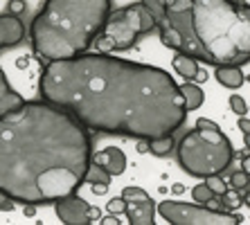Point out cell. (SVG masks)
<instances>
[{
  "mask_svg": "<svg viewBox=\"0 0 250 225\" xmlns=\"http://www.w3.org/2000/svg\"><path fill=\"white\" fill-rule=\"evenodd\" d=\"M39 93L106 135L153 140L174 135L187 120L178 83L167 70L106 52L47 61Z\"/></svg>",
  "mask_w": 250,
  "mask_h": 225,
  "instance_id": "obj_1",
  "label": "cell"
},
{
  "mask_svg": "<svg viewBox=\"0 0 250 225\" xmlns=\"http://www.w3.org/2000/svg\"><path fill=\"white\" fill-rule=\"evenodd\" d=\"M88 128L50 102L0 115V191L14 203L50 205L75 194L90 164Z\"/></svg>",
  "mask_w": 250,
  "mask_h": 225,
  "instance_id": "obj_2",
  "label": "cell"
},
{
  "mask_svg": "<svg viewBox=\"0 0 250 225\" xmlns=\"http://www.w3.org/2000/svg\"><path fill=\"white\" fill-rule=\"evenodd\" d=\"M111 9V0H47L29 27L34 52L45 61L86 52Z\"/></svg>",
  "mask_w": 250,
  "mask_h": 225,
  "instance_id": "obj_3",
  "label": "cell"
},
{
  "mask_svg": "<svg viewBox=\"0 0 250 225\" xmlns=\"http://www.w3.org/2000/svg\"><path fill=\"white\" fill-rule=\"evenodd\" d=\"M192 27L209 65H246L250 59V7L234 0H192Z\"/></svg>",
  "mask_w": 250,
  "mask_h": 225,
  "instance_id": "obj_4",
  "label": "cell"
},
{
  "mask_svg": "<svg viewBox=\"0 0 250 225\" xmlns=\"http://www.w3.org/2000/svg\"><path fill=\"white\" fill-rule=\"evenodd\" d=\"M178 153V162L189 176L205 178L212 173H223L234 158V149L212 120H196V126L185 133L174 146Z\"/></svg>",
  "mask_w": 250,
  "mask_h": 225,
  "instance_id": "obj_5",
  "label": "cell"
},
{
  "mask_svg": "<svg viewBox=\"0 0 250 225\" xmlns=\"http://www.w3.org/2000/svg\"><path fill=\"white\" fill-rule=\"evenodd\" d=\"M153 18L142 2L126 5L122 9H111L106 16V23L97 36H95V45L97 52H126L138 43L140 36L153 32Z\"/></svg>",
  "mask_w": 250,
  "mask_h": 225,
  "instance_id": "obj_6",
  "label": "cell"
},
{
  "mask_svg": "<svg viewBox=\"0 0 250 225\" xmlns=\"http://www.w3.org/2000/svg\"><path fill=\"white\" fill-rule=\"evenodd\" d=\"M158 214L171 225H239L241 216L223 209H209L198 203L163 201L158 203Z\"/></svg>",
  "mask_w": 250,
  "mask_h": 225,
  "instance_id": "obj_7",
  "label": "cell"
},
{
  "mask_svg": "<svg viewBox=\"0 0 250 225\" xmlns=\"http://www.w3.org/2000/svg\"><path fill=\"white\" fill-rule=\"evenodd\" d=\"M122 198L126 203L124 214L131 225H153L156 223V203L140 187H124Z\"/></svg>",
  "mask_w": 250,
  "mask_h": 225,
  "instance_id": "obj_8",
  "label": "cell"
},
{
  "mask_svg": "<svg viewBox=\"0 0 250 225\" xmlns=\"http://www.w3.org/2000/svg\"><path fill=\"white\" fill-rule=\"evenodd\" d=\"M88 201H83L77 194H70L54 201V212H57L59 221L63 225H90V216H88Z\"/></svg>",
  "mask_w": 250,
  "mask_h": 225,
  "instance_id": "obj_9",
  "label": "cell"
},
{
  "mask_svg": "<svg viewBox=\"0 0 250 225\" xmlns=\"http://www.w3.org/2000/svg\"><path fill=\"white\" fill-rule=\"evenodd\" d=\"M25 39V23L16 14H0V50L18 45Z\"/></svg>",
  "mask_w": 250,
  "mask_h": 225,
  "instance_id": "obj_10",
  "label": "cell"
},
{
  "mask_svg": "<svg viewBox=\"0 0 250 225\" xmlns=\"http://www.w3.org/2000/svg\"><path fill=\"white\" fill-rule=\"evenodd\" d=\"M90 162L99 164V167L108 171L111 176H120L126 169V156H124L122 149L117 146H108V149H102L97 153H90Z\"/></svg>",
  "mask_w": 250,
  "mask_h": 225,
  "instance_id": "obj_11",
  "label": "cell"
},
{
  "mask_svg": "<svg viewBox=\"0 0 250 225\" xmlns=\"http://www.w3.org/2000/svg\"><path fill=\"white\" fill-rule=\"evenodd\" d=\"M23 102H25L23 95H18L16 90L9 86L5 72H2V68H0V115H5V113H9V110L18 108Z\"/></svg>",
  "mask_w": 250,
  "mask_h": 225,
  "instance_id": "obj_12",
  "label": "cell"
},
{
  "mask_svg": "<svg viewBox=\"0 0 250 225\" xmlns=\"http://www.w3.org/2000/svg\"><path fill=\"white\" fill-rule=\"evenodd\" d=\"M216 79L223 88L237 90L246 83V75L241 72V65H216Z\"/></svg>",
  "mask_w": 250,
  "mask_h": 225,
  "instance_id": "obj_13",
  "label": "cell"
},
{
  "mask_svg": "<svg viewBox=\"0 0 250 225\" xmlns=\"http://www.w3.org/2000/svg\"><path fill=\"white\" fill-rule=\"evenodd\" d=\"M178 93H181V97H183V106H185L187 113L198 110L205 102L203 90H201L196 83H192V81H185L183 86H178Z\"/></svg>",
  "mask_w": 250,
  "mask_h": 225,
  "instance_id": "obj_14",
  "label": "cell"
},
{
  "mask_svg": "<svg viewBox=\"0 0 250 225\" xmlns=\"http://www.w3.org/2000/svg\"><path fill=\"white\" fill-rule=\"evenodd\" d=\"M171 65H174L176 75L183 77L185 81H194V77H196V72H198V63H196V59L189 57V54H183V52L176 54L174 61H171Z\"/></svg>",
  "mask_w": 250,
  "mask_h": 225,
  "instance_id": "obj_15",
  "label": "cell"
},
{
  "mask_svg": "<svg viewBox=\"0 0 250 225\" xmlns=\"http://www.w3.org/2000/svg\"><path fill=\"white\" fill-rule=\"evenodd\" d=\"M244 203H248V191H237V189H232V187H228L226 191L219 194V207H221L223 212H234V209H239Z\"/></svg>",
  "mask_w": 250,
  "mask_h": 225,
  "instance_id": "obj_16",
  "label": "cell"
},
{
  "mask_svg": "<svg viewBox=\"0 0 250 225\" xmlns=\"http://www.w3.org/2000/svg\"><path fill=\"white\" fill-rule=\"evenodd\" d=\"M149 151L158 158H167L174 151V135H163V138L149 140Z\"/></svg>",
  "mask_w": 250,
  "mask_h": 225,
  "instance_id": "obj_17",
  "label": "cell"
},
{
  "mask_svg": "<svg viewBox=\"0 0 250 225\" xmlns=\"http://www.w3.org/2000/svg\"><path fill=\"white\" fill-rule=\"evenodd\" d=\"M111 173L104 171V169L99 167V164H88L86 169V176H83V183H88V185H97V183H104V185H111Z\"/></svg>",
  "mask_w": 250,
  "mask_h": 225,
  "instance_id": "obj_18",
  "label": "cell"
},
{
  "mask_svg": "<svg viewBox=\"0 0 250 225\" xmlns=\"http://www.w3.org/2000/svg\"><path fill=\"white\" fill-rule=\"evenodd\" d=\"M203 180H205V185L212 189V194H214V196H219L221 191L228 189V183L221 178V173H212V176H205Z\"/></svg>",
  "mask_w": 250,
  "mask_h": 225,
  "instance_id": "obj_19",
  "label": "cell"
},
{
  "mask_svg": "<svg viewBox=\"0 0 250 225\" xmlns=\"http://www.w3.org/2000/svg\"><path fill=\"white\" fill-rule=\"evenodd\" d=\"M248 185H250V180H248V171L246 169H241V171H234L232 176H230V187L237 191H248Z\"/></svg>",
  "mask_w": 250,
  "mask_h": 225,
  "instance_id": "obj_20",
  "label": "cell"
},
{
  "mask_svg": "<svg viewBox=\"0 0 250 225\" xmlns=\"http://www.w3.org/2000/svg\"><path fill=\"white\" fill-rule=\"evenodd\" d=\"M214 196V194H212V189H209L208 185H196L192 189V198H194V203H198V205H205V203L209 201V198Z\"/></svg>",
  "mask_w": 250,
  "mask_h": 225,
  "instance_id": "obj_21",
  "label": "cell"
},
{
  "mask_svg": "<svg viewBox=\"0 0 250 225\" xmlns=\"http://www.w3.org/2000/svg\"><path fill=\"white\" fill-rule=\"evenodd\" d=\"M230 108L237 113V115H248V106L241 99V95H230Z\"/></svg>",
  "mask_w": 250,
  "mask_h": 225,
  "instance_id": "obj_22",
  "label": "cell"
},
{
  "mask_svg": "<svg viewBox=\"0 0 250 225\" xmlns=\"http://www.w3.org/2000/svg\"><path fill=\"white\" fill-rule=\"evenodd\" d=\"M106 207H108V212H111V214H124V207H126V203H124L122 196H120V198H111Z\"/></svg>",
  "mask_w": 250,
  "mask_h": 225,
  "instance_id": "obj_23",
  "label": "cell"
},
{
  "mask_svg": "<svg viewBox=\"0 0 250 225\" xmlns=\"http://www.w3.org/2000/svg\"><path fill=\"white\" fill-rule=\"evenodd\" d=\"M14 207H16V205H14L12 198L7 196L5 191H0V212H12Z\"/></svg>",
  "mask_w": 250,
  "mask_h": 225,
  "instance_id": "obj_24",
  "label": "cell"
},
{
  "mask_svg": "<svg viewBox=\"0 0 250 225\" xmlns=\"http://www.w3.org/2000/svg\"><path fill=\"white\" fill-rule=\"evenodd\" d=\"M7 12L21 16V14L25 12V2H23V0H12V2H9V7H7Z\"/></svg>",
  "mask_w": 250,
  "mask_h": 225,
  "instance_id": "obj_25",
  "label": "cell"
},
{
  "mask_svg": "<svg viewBox=\"0 0 250 225\" xmlns=\"http://www.w3.org/2000/svg\"><path fill=\"white\" fill-rule=\"evenodd\" d=\"M239 131L244 133V135H248V133H250V120H248V115H239Z\"/></svg>",
  "mask_w": 250,
  "mask_h": 225,
  "instance_id": "obj_26",
  "label": "cell"
},
{
  "mask_svg": "<svg viewBox=\"0 0 250 225\" xmlns=\"http://www.w3.org/2000/svg\"><path fill=\"white\" fill-rule=\"evenodd\" d=\"M88 216H90V223H97V221L102 219V212H99L97 207H90L88 209Z\"/></svg>",
  "mask_w": 250,
  "mask_h": 225,
  "instance_id": "obj_27",
  "label": "cell"
},
{
  "mask_svg": "<svg viewBox=\"0 0 250 225\" xmlns=\"http://www.w3.org/2000/svg\"><path fill=\"white\" fill-rule=\"evenodd\" d=\"M93 191L97 194V196H104L106 191H108V185H104V183H97V185H93Z\"/></svg>",
  "mask_w": 250,
  "mask_h": 225,
  "instance_id": "obj_28",
  "label": "cell"
},
{
  "mask_svg": "<svg viewBox=\"0 0 250 225\" xmlns=\"http://www.w3.org/2000/svg\"><path fill=\"white\" fill-rule=\"evenodd\" d=\"M138 153H149V140H138Z\"/></svg>",
  "mask_w": 250,
  "mask_h": 225,
  "instance_id": "obj_29",
  "label": "cell"
},
{
  "mask_svg": "<svg viewBox=\"0 0 250 225\" xmlns=\"http://www.w3.org/2000/svg\"><path fill=\"white\" fill-rule=\"evenodd\" d=\"M99 223H104V225H117L120 221H117V214H111V216H106V219H102Z\"/></svg>",
  "mask_w": 250,
  "mask_h": 225,
  "instance_id": "obj_30",
  "label": "cell"
},
{
  "mask_svg": "<svg viewBox=\"0 0 250 225\" xmlns=\"http://www.w3.org/2000/svg\"><path fill=\"white\" fill-rule=\"evenodd\" d=\"M194 81H198V83H203V81H208V72L198 68V72H196V77H194Z\"/></svg>",
  "mask_w": 250,
  "mask_h": 225,
  "instance_id": "obj_31",
  "label": "cell"
},
{
  "mask_svg": "<svg viewBox=\"0 0 250 225\" xmlns=\"http://www.w3.org/2000/svg\"><path fill=\"white\" fill-rule=\"evenodd\" d=\"M36 214V205H25V216H34Z\"/></svg>",
  "mask_w": 250,
  "mask_h": 225,
  "instance_id": "obj_32",
  "label": "cell"
},
{
  "mask_svg": "<svg viewBox=\"0 0 250 225\" xmlns=\"http://www.w3.org/2000/svg\"><path fill=\"white\" fill-rule=\"evenodd\" d=\"M183 191H185V187L183 185H174V194H183Z\"/></svg>",
  "mask_w": 250,
  "mask_h": 225,
  "instance_id": "obj_33",
  "label": "cell"
}]
</instances>
